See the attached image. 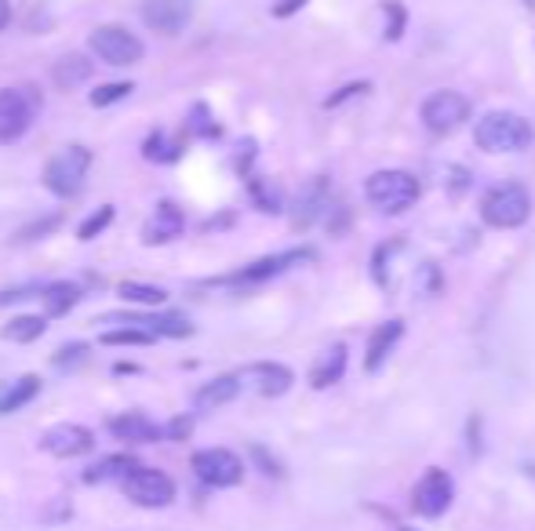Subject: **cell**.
Returning a JSON list of instances; mask_svg holds the SVG:
<instances>
[{"label":"cell","mask_w":535,"mask_h":531,"mask_svg":"<svg viewBox=\"0 0 535 531\" xmlns=\"http://www.w3.org/2000/svg\"><path fill=\"white\" fill-rule=\"evenodd\" d=\"M474 139L485 153H521L535 142V128L521 117V113L495 110V113H485V117L477 121Z\"/></svg>","instance_id":"cell-1"},{"label":"cell","mask_w":535,"mask_h":531,"mask_svg":"<svg viewBox=\"0 0 535 531\" xmlns=\"http://www.w3.org/2000/svg\"><path fill=\"white\" fill-rule=\"evenodd\" d=\"M364 197L372 201V208H379L383 215H401L419 201V179L412 171L401 168H386L368 175L364 182Z\"/></svg>","instance_id":"cell-2"},{"label":"cell","mask_w":535,"mask_h":531,"mask_svg":"<svg viewBox=\"0 0 535 531\" xmlns=\"http://www.w3.org/2000/svg\"><path fill=\"white\" fill-rule=\"evenodd\" d=\"M481 219L495 230H517L532 219V193L521 182H503L481 197Z\"/></svg>","instance_id":"cell-3"},{"label":"cell","mask_w":535,"mask_h":531,"mask_svg":"<svg viewBox=\"0 0 535 531\" xmlns=\"http://www.w3.org/2000/svg\"><path fill=\"white\" fill-rule=\"evenodd\" d=\"M91 168V153L84 146H62L48 164H44V186L55 197H77L84 190V175Z\"/></svg>","instance_id":"cell-4"},{"label":"cell","mask_w":535,"mask_h":531,"mask_svg":"<svg viewBox=\"0 0 535 531\" xmlns=\"http://www.w3.org/2000/svg\"><path fill=\"white\" fill-rule=\"evenodd\" d=\"M41 113V95L37 88H4L0 91V142H15L33 128Z\"/></svg>","instance_id":"cell-5"},{"label":"cell","mask_w":535,"mask_h":531,"mask_svg":"<svg viewBox=\"0 0 535 531\" xmlns=\"http://www.w3.org/2000/svg\"><path fill=\"white\" fill-rule=\"evenodd\" d=\"M470 121V99L459 91H434L423 102V124L434 135H452Z\"/></svg>","instance_id":"cell-6"},{"label":"cell","mask_w":535,"mask_h":531,"mask_svg":"<svg viewBox=\"0 0 535 531\" xmlns=\"http://www.w3.org/2000/svg\"><path fill=\"white\" fill-rule=\"evenodd\" d=\"M124 495L135 502V506H146V510H161L175 499V484L168 473L150 470V466H139L135 473H128L121 481Z\"/></svg>","instance_id":"cell-7"},{"label":"cell","mask_w":535,"mask_h":531,"mask_svg":"<svg viewBox=\"0 0 535 531\" xmlns=\"http://www.w3.org/2000/svg\"><path fill=\"white\" fill-rule=\"evenodd\" d=\"M455 499V484L452 477H448L441 466H430V470L419 477V484L412 488V510L419 513V517H441V513L452 506Z\"/></svg>","instance_id":"cell-8"},{"label":"cell","mask_w":535,"mask_h":531,"mask_svg":"<svg viewBox=\"0 0 535 531\" xmlns=\"http://www.w3.org/2000/svg\"><path fill=\"white\" fill-rule=\"evenodd\" d=\"M91 51L110 66H135L142 59V41L124 26H99L91 33Z\"/></svg>","instance_id":"cell-9"},{"label":"cell","mask_w":535,"mask_h":531,"mask_svg":"<svg viewBox=\"0 0 535 531\" xmlns=\"http://www.w3.org/2000/svg\"><path fill=\"white\" fill-rule=\"evenodd\" d=\"M193 470L204 484L212 488H233V484L244 481V462L226 448H208L193 455Z\"/></svg>","instance_id":"cell-10"},{"label":"cell","mask_w":535,"mask_h":531,"mask_svg":"<svg viewBox=\"0 0 535 531\" xmlns=\"http://www.w3.org/2000/svg\"><path fill=\"white\" fill-rule=\"evenodd\" d=\"M41 448L55 459H77V455H88L95 448V433L88 426H73V422H62V426H51L41 437Z\"/></svg>","instance_id":"cell-11"},{"label":"cell","mask_w":535,"mask_h":531,"mask_svg":"<svg viewBox=\"0 0 535 531\" xmlns=\"http://www.w3.org/2000/svg\"><path fill=\"white\" fill-rule=\"evenodd\" d=\"M303 262H313V251L310 248L281 251V255L259 259V262H252V266H244L241 273H233L230 284H263V281H270V277H281V273H288L292 266H303Z\"/></svg>","instance_id":"cell-12"},{"label":"cell","mask_w":535,"mask_h":531,"mask_svg":"<svg viewBox=\"0 0 535 531\" xmlns=\"http://www.w3.org/2000/svg\"><path fill=\"white\" fill-rule=\"evenodd\" d=\"M142 19H146L150 30L175 37V33L190 22V4H186V0H146V4H142Z\"/></svg>","instance_id":"cell-13"},{"label":"cell","mask_w":535,"mask_h":531,"mask_svg":"<svg viewBox=\"0 0 535 531\" xmlns=\"http://www.w3.org/2000/svg\"><path fill=\"white\" fill-rule=\"evenodd\" d=\"M328 179H313L306 182L299 197H295V208H292V226L295 230H310L313 222L321 219L324 211H328Z\"/></svg>","instance_id":"cell-14"},{"label":"cell","mask_w":535,"mask_h":531,"mask_svg":"<svg viewBox=\"0 0 535 531\" xmlns=\"http://www.w3.org/2000/svg\"><path fill=\"white\" fill-rule=\"evenodd\" d=\"M241 379L252 382V390L263 393V397H281V393L292 390V368H284V364H273V361L248 364V368L241 371Z\"/></svg>","instance_id":"cell-15"},{"label":"cell","mask_w":535,"mask_h":531,"mask_svg":"<svg viewBox=\"0 0 535 531\" xmlns=\"http://www.w3.org/2000/svg\"><path fill=\"white\" fill-rule=\"evenodd\" d=\"M182 211L175 208L172 201H161L157 208H153V215H150V222L142 226V241L146 244H168V241H175L182 233Z\"/></svg>","instance_id":"cell-16"},{"label":"cell","mask_w":535,"mask_h":531,"mask_svg":"<svg viewBox=\"0 0 535 531\" xmlns=\"http://www.w3.org/2000/svg\"><path fill=\"white\" fill-rule=\"evenodd\" d=\"M404 335V321H386L372 331V339H368V350H364V371L375 375V371L383 368L386 357L394 353V346L401 342Z\"/></svg>","instance_id":"cell-17"},{"label":"cell","mask_w":535,"mask_h":531,"mask_svg":"<svg viewBox=\"0 0 535 531\" xmlns=\"http://www.w3.org/2000/svg\"><path fill=\"white\" fill-rule=\"evenodd\" d=\"M110 433L124 444H153L157 437H164L161 426H153L146 415H139V411H124V415L110 419Z\"/></svg>","instance_id":"cell-18"},{"label":"cell","mask_w":535,"mask_h":531,"mask_svg":"<svg viewBox=\"0 0 535 531\" xmlns=\"http://www.w3.org/2000/svg\"><path fill=\"white\" fill-rule=\"evenodd\" d=\"M346 375V346L343 342H335V346H328V350L313 361L310 368V386L313 390H328V386H335V382Z\"/></svg>","instance_id":"cell-19"},{"label":"cell","mask_w":535,"mask_h":531,"mask_svg":"<svg viewBox=\"0 0 535 531\" xmlns=\"http://www.w3.org/2000/svg\"><path fill=\"white\" fill-rule=\"evenodd\" d=\"M237 393H241V375H219V379L204 382L201 390L193 393V408L215 411L223 408V404H230Z\"/></svg>","instance_id":"cell-20"},{"label":"cell","mask_w":535,"mask_h":531,"mask_svg":"<svg viewBox=\"0 0 535 531\" xmlns=\"http://www.w3.org/2000/svg\"><path fill=\"white\" fill-rule=\"evenodd\" d=\"M117 324H135V328H146L153 331L157 339L161 335H168V339H186V335H193V324L182 317V313H168V317H113Z\"/></svg>","instance_id":"cell-21"},{"label":"cell","mask_w":535,"mask_h":531,"mask_svg":"<svg viewBox=\"0 0 535 531\" xmlns=\"http://www.w3.org/2000/svg\"><path fill=\"white\" fill-rule=\"evenodd\" d=\"M88 77H91V62L84 59V55H66V59H59L55 66H51V81H55L59 91L81 88Z\"/></svg>","instance_id":"cell-22"},{"label":"cell","mask_w":535,"mask_h":531,"mask_svg":"<svg viewBox=\"0 0 535 531\" xmlns=\"http://www.w3.org/2000/svg\"><path fill=\"white\" fill-rule=\"evenodd\" d=\"M139 470V462L132 455H110V459L95 462L88 473H84V481L88 484H102V481H124L128 473Z\"/></svg>","instance_id":"cell-23"},{"label":"cell","mask_w":535,"mask_h":531,"mask_svg":"<svg viewBox=\"0 0 535 531\" xmlns=\"http://www.w3.org/2000/svg\"><path fill=\"white\" fill-rule=\"evenodd\" d=\"M37 393H41V379H37V375H22L19 382L4 386V397H0V415H11V411H19L22 404H30Z\"/></svg>","instance_id":"cell-24"},{"label":"cell","mask_w":535,"mask_h":531,"mask_svg":"<svg viewBox=\"0 0 535 531\" xmlns=\"http://www.w3.org/2000/svg\"><path fill=\"white\" fill-rule=\"evenodd\" d=\"M81 284H70V281H59V284H48L44 288V306H48L51 317H62V313H70L77 302H81Z\"/></svg>","instance_id":"cell-25"},{"label":"cell","mask_w":535,"mask_h":531,"mask_svg":"<svg viewBox=\"0 0 535 531\" xmlns=\"http://www.w3.org/2000/svg\"><path fill=\"white\" fill-rule=\"evenodd\" d=\"M117 295H121L124 302H139V306H161V302L168 299V291L157 288V284H135V281H124L121 288H117Z\"/></svg>","instance_id":"cell-26"},{"label":"cell","mask_w":535,"mask_h":531,"mask_svg":"<svg viewBox=\"0 0 535 531\" xmlns=\"http://www.w3.org/2000/svg\"><path fill=\"white\" fill-rule=\"evenodd\" d=\"M44 328H48L44 317H15V321L4 324V339L8 342H33V339H41Z\"/></svg>","instance_id":"cell-27"},{"label":"cell","mask_w":535,"mask_h":531,"mask_svg":"<svg viewBox=\"0 0 535 531\" xmlns=\"http://www.w3.org/2000/svg\"><path fill=\"white\" fill-rule=\"evenodd\" d=\"M157 339L153 331L146 328H113V331H102V346H150Z\"/></svg>","instance_id":"cell-28"},{"label":"cell","mask_w":535,"mask_h":531,"mask_svg":"<svg viewBox=\"0 0 535 531\" xmlns=\"http://www.w3.org/2000/svg\"><path fill=\"white\" fill-rule=\"evenodd\" d=\"M383 37L386 41H401L404 26H408V11H404L401 0H386L383 4Z\"/></svg>","instance_id":"cell-29"},{"label":"cell","mask_w":535,"mask_h":531,"mask_svg":"<svg viewBox=\"0 0 535 531\" xmlns=\"http://www.w3.org/2000/svg\"><path fill=\"white\" fill-rule=\"evenodd\" d=\"M113 219H117V211H113V204H106V208H99L95 215H88V219L81 222L77 237H81V241H95V237H99V233L106 230V226H110Z\"/></svg>","instance_id":"cell-30"},{"label":"cell","mask_w":535,"mask_h":531,"mask_svg":"<svg viewBox=\"0 0 535 531\" xmlns=\"http://www.w3.org/2000/svg\"><path fill=\"white\" fill-rule=\"evenodd\" d=\"M132 88L135 84L132 81H117V84H102V88H95L91 91V106H110V102H121V99H128L132 95Z\"/></svg>","instance_id":"cell-31"},{"label":"cell","mask_w":535,"mask_h":531,"mask_svg":"<svg viewBox=\"0 0 535 531\" xmlns=\"http://www.w3.org/2000/svg\"><path fill=\"white\" fill-rule=\"evenodd\" d=\"M248 190H252L255 204H259L263 211H270V215H277V211H281V197H277V190H273V186H266L263 179H252V182H248Z\"/></svg>","instance_id":"cell-32"},{"label":"cell","mask_w":535,"mask_h":531,"mask_svg":"<svg viewBox=\"0 0 535 531\" xmlns=\"http://www.w3.org/2000/svg\"><path fill=\"white\" fill-rule=\"evenodd\" d=\"M175 157H179V150H175L172 142L164 139L161 131H157V135H150V142H146V161L164 164V161H175Z\"/></svg>","instance_id":"cell-33"},{"label":"cell","mask_w":535,"mask_h":531,"mask_svg":"<svg viewBox=\"0 0 535 531\" xmlns=\"http://www.w3.org/2000/svg\"><path fill=\"white\" fill-rule=\"evenodd\" d=\"M59 222H62V215H48V219L33 222V226H26V230H19V233H15V244H22V241H37V237H44V233H51V230H55Z\"/></svg>","instance_id":"cell-34"},{"label":"cell","mask_w":535,"mask_h":531,"mask_svg":"<svg viewBox=\"0 0 535 531\" xmlns=\"http://www.w3.org/2000/svg\"><path fill=\"white\" fill-rule=\"evenodd\" d=\"M190 124H193V131H201V135H219V124H212V113H208V106H193Z\"/></svg>","instance_id":"cell-35"},{"label":"cell","mask_w":535,"mask_h":531,"mask_svg":"<svg viewBox=\"0 0 535 531\" xmlns=\"http://www.w3.org/2000/svg\"><path fill=\"white\" fill-rule=\"evenodd\" d=\"M368 88H372V84H368V81L346 84V88H339V91H335V95H328V99H324V106H328V110H335V106H339V102L354 99V95H364V91H368Z\"/></svg>","instance_id":"cell-36"},{"label":"cell","mask_w":535,"mask_h":531,"mask_svg":"<svg viewBox=\"0 0 535 531\" xmlns=\"http://www.w3.org/2000/svg\"><path fill=\"white\" fill-rule=\"evenodd\" d=\"M84 357H88V346H84V342H70V346H62L55 364H59V368H70V364H81Z\"/></svg>","instance_id":"cell-37"},{"label":"cell","mask_w":535,"mask_h":531,"mask_svg":"<svg viewBox=\"0 0 535 531\" xmlns=\"http://www.w3.org/2000/svg\"><path fill=\"white\" fill-rule=\"evenodd\" d=\"M190 430H193V419H175L164 426V437H168V441H186Z\"/></svg>","instance_id":"cell-38"},{"label":"cell","mask_w":535,"mask_h":531,"mask_svg":"<svg viewBox=\"0 0 535 531\" xmlns=\"http://www.w3.org/2000/svg\"><path fill=\"white\" fill-rule=\"evenodd\" d=\"M299 8H306V0H281V4L273 8V15H277V19H288V15H295Z\"/></svg>","instance_id":"cell-39"},{"label":"cell","mask_w":535,"mask_h":531,"mask_svg":"<svg viewBox=\"0 0 535 531\" xmlns=\"http://www.w3.org/2000/svg\"><path fill=\"white\" fill-rule=\"evenodd\" d=\"M255 459H259V462H263V466H266V473H270V477H281V466H277V462H273L270 459V455H266V451L263 448H255Z\"/></svg>","instance_id":"cell-40"},{"label":"cell","mask_w":535,"mask_h":531,"mask_svg":"<svg viewBox=\"0 0 535 531\" xmlns=\"http://www.w3.org/2000/svg\"><path fill=\"white\" fill-rule=\"evenodd\" d=\"M8 22H11V4L8 0H0V33L8 30Z\"/></svg>","instance_id":"cell-41"},{"label":"cell","mask_w":535,"mask_h":531,"mask_svg":"<svg viewBox=\"0 0 535 531\" xmlns=\"http://www.w3.org/2000/svg\"><path fill=\"white\" fill-rule=\"evenodd\" d=\"M404 531H415V528H404Z\"/></svg>","instance_id":"cell-42"}]
</instances>
